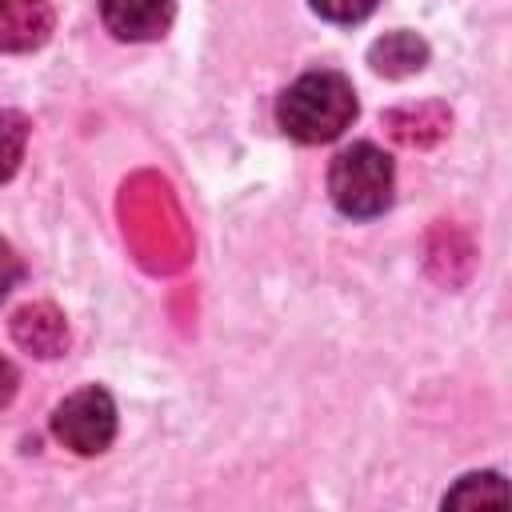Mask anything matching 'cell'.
I'll return each mask as SVG.
<instances>
[{
    "label": "cell",
    "instance_id": "6da1fadb",
    "mask_svg": "<svg viewBox=\"0 0 512 512\" xmlns=\"http://www.w3.org/2000/svg\"><path fill=\"white\" fill-rule=\"evenodd\" d=\"M276 120L280 128L300 140V144H324L336 140L352 120H356V92L344 72L316 68L304 72L296 84L284 88L276 100Z\"/></svg>",
    "mask_w": 512,
    "mask_h": 512
},
{
    "label": "cell",
    "instance_id": "7a4b0ae2",
    "mask_svg": "<svg viewBox=\"0 0 512 512\" xmlns=\"http://www.w3.org/2000/svg\"><path fill=\"white\" fill-rule=\"evenodd\" d=\"M392 184H396L392 160L368 140L340 148L328 168V196L352 220L380 216L392 204Z\"/></svg>",
    "mask_w": 512,
    "mask_h": 512
},
{
    "label": "cell",
    "instance_id": "3957f363",
    "mask_svg": "<svg viewBox=\"0 0 512 512\" xmlns=\"http://www.w3.org/2000/svg\"><path fill=\"white\" fill-rule=\"evenodd\" d=\"M52 436L76 456H96L116 440V404L104 388H80L52 412Z\"/></svg>",
    "mask_w": 512,
    "mask_h": 512
},
{
    "label": "cell",
    "instance_id": "277c9868",
    "mask_svg": "<svg viewBox=\"0 0 512 512\" xmlns=\"http://www.w3.org/2000/svg\"><path fill=\"white\" fill-rule=\"evenodd\" d=\"M172 16L176 0H100V20L116 40H156Z\"/></svg>",
    "mask_w": 512,
    "mask_h": 512
},
{
    "label": "cell",
    "instance_id": "5b68a950",
    "mask_svg": "<svg viewBox=\"0 0 512 512\" xmlns=\"http://www.w3.org/2000/svg\"><path fill=\"white\" fill-rule=\"evenodd\" d=\"M52 32V0H0V52H32Z\"/></svg>",
    "mask_w": 512,
    "mask_h": 512
},
{
    "label": "cell",
    "instance_id": "8992f818",
    "mask_svg": "<svg viewBox=\"0 0 512 512\" xmlns=\"http://www.w3.org/2000/svg\"><path fill=\"white\" fill-rule=\"evenodd\" d=\"M12 336L32 356H60L68 344V324L64 312H56L52 304H24L12 316Z\"/></svg>",
    "mask_w": 512,
    "mask_h": 512
},
{
    "label": "cell",
    "instance_id": "52a82bcc",
    "mask_svg": "<svg viewBox=\"0 0 512 512\" xmlns=\"http://www.w3.org/2000/svg\"><path fill=\"white\" fill-rule=\"evenodd\" d=\"M424 60H428V44H424L416 32H404V28L380 36V40L368 48V64H372L380 76H396V80L420 72Z\"/></svg>",
    "mask_w": 512,
    "mask_h": 512
},
{
    "label": "cell",
    "instance_id": "ba28073f",
    "mask_svg": "<svg viewBox=\"0 0 512 512\" xmlns=\"http://www.w3.org/2000/svg\"><path fill=\"white\" fill-rule=\"evenodd\" d=\"M508 492H504V480L496 472H480V476H464L448 496L444 504L452 508H472V504H504Z\"/></svg>",
    "mask_w": 512,
    "mask_h": 512
},
{
    "label": "cell",
    "instance_id": "9c48e42d",
    "mask_svg": "<svg viewBox=\"0 0 512 512\" xmlns=\"http://www.w3.org/2000/svg\"><path fill=\"white\" fill-rule=\"evenodd\" d=\"M24 144H28V116L4 108V112H0V184L20 168Z\"/></svg>",
    "mask_w": 512,
    "mask_h": 512
},
{
    "label": "cell",
    "instance_id": "30bf717a",
    "mask_svg": "<svg viewBox=\"0 0 512 512\" xmlns=\"http://www.w3.org/2000/svg\"><path fill=\"white\" fill-rule=\"evenodd\" d=\"M324 20H332V24H360L364 16H372L376 12V4L380 0H308Z\"/></svg>",
    "mask_w": 512,
    "mask_h": 512
},
{
    "label": "cell",
    "instance_id": "8fae6325",
    "mask_svg": "<svg viewBox=\"0 0 512 512\" xmlns=\"http://www.w3.org/2000/svg\"><path fill=\"white\" fill-rule=\"evenodd\" d=\"M20 272H24V268H20V256L12 252V244H8V240H0V300L16 288Z\"/></svg>",
    "mask_w": 512,
    "mask_h": 512
},
{
    "label": "cell",
    "instance_id": "7c38bea8",
    "mask_svg": "<svg viewBox=\"0 0 512 512\" xmlns=\"http://www.w3.org/2000/svg\"><path fill=\"white\" fill-rule=\"evenodd\" d=\"M16 384H20V376H16V364L8 360V356H0V408L16 396Z\"/></svg>",
    "mask_w": 512,
    "mask_h": 512
}]
</instances>
